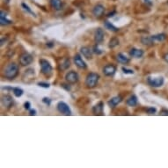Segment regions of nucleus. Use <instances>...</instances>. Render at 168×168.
<instances>
[{
	"instance_id": "dca6fc26",
	"label": "nucleus",
	"mask_w": 168,
	"mask_h": 168,
	"mask_svg": "<svg viewBox=\"0 0 168 168\" xmlns=\"http://www.w3.org/2000/svg\"><path fill=\"white\" fill-rule=\"evenodd\" d=\"M122 100V98L121 96H115L109 100L107 104L110 107H115L119 103H121Z\"/></svg>"
},
{
	"instance_id": "f257e3e1",
	"label": "nucleus",
	"mask_w": 168,
	"mask_h": 168,
	"mask_svg": "<svg viewBox=\"0 0 168 168\" xmlns=\"http://www.w3.org/2000/svg\"><path fill=\"white\" fill-rule=\"evenodd\" d=\"M19 74V66L15 63H11L4 70V76L8 79H13Z\"/></svg>"
},
{
	"instance_id": "4be33fe9",
	"label": "nucleus",
	"mask_w": 168,
	"mask_h": 168,
	"mask_svg": "<svg viewBox=\"0 0 168 168\" xmlns=\"http://www.w3.org/2000/svg\"><path fill=\"white\" fill-rule=\"evenodd\" d=\"M104 26L106 27L107 29H108V30H110V31H112V32H118V31H119V28H118V27H114V26L111 22H109V21H105Z\"/></svg>"
},
{
	"instance_id": "9d476101",
	"label": "nucleus",
	"mask_w": 168,
	"mask_h": 168,
	"mask_svg": "<svg viewBox=\"0 0 168 168\" xmlns=\"http://www.w3.org/2000/svg\"><path fill=\"white\" fill-rule=\"evenodd\" d=\"M74 63H75L76 66L78 67V68H79V69H86V67H87L86 62L82 59V57L80 56L79 54L75 55V56H74Z\"/></svg>"
},
{
	"instance_id": "aec40b11",
	"label": "nucleus",
	"mask_w": 168,
	"mask_h": 168,
	"mask_svg": "<svg viewBox=\"0 0 168 168\" xmlns=\"http://www.w3.org/2000/svg\"><path fill=\"white\" fill-rule=\"evenodd\" d=\"M137 104V97L136 95H132L127 99V105L129 107H135Z\"/></svg>"
},
{
	"instance_id": "423d86ee",
	"label": "nucleus",
	"mask_w": 168,
	"mask_h": 168,
	"mask_svg": "<svg viewBox=\"0 0 168 168\" xmlns=\"http://www.w3.org/2000/svg\"><path fill=\"white\" fill-rule=\"evenodd\" d=\"M33 56L28 53H23L20 56V63L22 66H27L33 63Z\"/></svg>"
},
{
	"instance_id": "2eb2a0df",
	"label": "nucleus",
	"mask_w": 168,
	"mask_h": 168,
	"mask_svg": "<svg viewBox=\"0 0 168 168\" xmlns=\"http://www.w3.org/2000/svg\"><path fill=\"white\" fill-rule=\"evenodd\" d=\"M80 52L81 54L85 56L86 59H92L93 58V52L88 47H82L80 48Z\"/></svg>"
},
{
	"instance_id": "c85d7f7f",
	"label": "nucleus",
	"mask_w": 168,
	"mask_h": 168,
	"mask_svg": "<svg viewBox=\"0 0 168 168\" xmlns=\"http://www.w3.org/2000/svg\"><path fill=\"white\" fill-rule=\"evenodd\" d=\"M42 102L44 104H46L47 106H50L51 105V99H50L49 98H48V97H44L42 99Z\"/></svg>"
},
{
	"instance_id": "f03ea898",
	"label": "nucleus",
	"mask_w": 168,
	"mask_h": 168,
	"mask_svg": "<svg viewBox=\"0 0 168 168\" xmlns=\"http://www.w3.org/2000/svg\"><path fill=\"white\" fill-rule=\"evenodd\" d=\"M99 80V75L98 73L91 72L86 76V86L88 88H94Z\"/></svg>"
},
{
	"instance_id": "4c0bfd02",
	"label": "nucleus",
	"mask_w": 168,
	"mask_h": 168,
	"mask_svg": "<svg viewBox=\"0 0 168 168\" xmlns=\"http://www.w3.org/2000/svg\"><path fill=\"white\" fill-rule=\"evenodd\" d=\"M144 2L147 3V4L150 5H152V0H144Z\"/></svg>"
},
{
	"instance_id": "0eeeda50",
	"label": "nucleus",
	"mask_w": 168,
	"mask_h": 168,
	"mask_svg": "<svg viewBox=\"0 0 168 168\" xmlns=\"http://www.w3.org/2000/svg\"><path fill=\"white\" fill-rule=\"evenodd\" d=\"M65 79L69 84H71L72 85V84H76L78 81L79 77H78V74L76 71H69L65 75Z\"/></svg>"
},
{
	"instance_id": "a211bd4d",
	"label": "nucleus",
	"mask_w": 168,
	"mask_h": 168,
	"mask_svg": "<svg viewBox=\"0 0 168 168\" xmlns=\"http://www.w3.org/2000/svg\"><path fill=\"white\" fill-rule=\"evenodd\" d=\"M50 5H51V6L56 11L62 10V8L63 6V4L62 2V0H50Z\"/></svg>"
},
{
	"instance_id": "58836bf2",
	"label": "nucleus",
	"mask_w": 168,
	"mask_h": 168,
	"mask_svg": "<svg viewBox=\"0 0 168 168\" xmlns=\"http://www.w3.org/2000/svg\"><path fill=\"white\" fill-rule=\"evenodd\" d=\"M47 46L49 47V48H52V47L54 46V44H53L52 42H48V43H47Z\"/></svg>"
},
{
	"instance_id": "f704fd0d",
	"label": "nucleus",
	"mask_w": 168,
	"mask_h": 168,
	"mask_svg": "<svg viewBox=\"0 0 168 168\" xmlns=\"http://www.w3.org/2000/svg\"><path fill=\"white\" fill-rule=\"evenodd\" d=\"M29 114L32 115V116H33V115H35V114H36V110H35V109H31V110L29 111Z\"/></svg>"
},
{
	"instance_id": "cd10ccee",
	"label": "nucleus",
	"mask_w": 168,
	"mask_h": 168,
	"mask_svg": "<svg viewBox=\"0 0 168 168\" xmlns=\"http://www.w3.org/2000/svg\"><path fill=\"white\" fill-rule=\"evenodd\" d=\"M99 44H97L96 46L93 47V52H94L95 54H97V55H101V54L103 53V50H102L101 48H99Z\"/></svg>"
},
{
	"instance_id": "5701e85b",
	"label": "nucleus",
	"mask_w": 168,
	"mask_h": 168,
	"mask_svg": "<svg viewBox=\"0 0 168 168\" xmlns=\"http://www.w3.org/2000/svg\"><path fill=\"white\" fill-rule=\"evenodd\" d=\"M12 92H13L14 96L17 97V98L21 97L23 95V93H24V91L21 88H20V87H15V88H13Z\"/></svg>"
},
{
	"instance_id": "bb28decb",
	"label": "nucleus",
	"mask_w": 168,
	"mask_h": 168,
	"mask_svg": "<svg viewBox=\"0 0 168 168\" xmlns=\"http://www.w3.org/2000/svg\"><path fill=\"white\" fill-rule=\"evenodd\" d=\"M71 65V61L70 59H65L64 62L63 63V64L61 65V69L62 70H66V69H68L69 67Z\"/></svg>"
},
{
	"instance_id": "72a5a7b5",
	"label": "nucleus",
	"mask_w": 168,
	"mask_h": 168,
	"mask_svg": "<svg viewBox=\"0 0 168 168\" xmlns=\"http://www.w3.org/2000/svg\"><path fill=\"white\" fill-rule=\"evenodd\" d=\"M24 107H25V108H26L27 110H29V109H30V107H31V104H30V102H29V101H27V102L25 103Z\"/></svg>"
},
{
	"instance_id": "ddd939ff",
	"label": "nucleus",
	"mask_w": 168,
	"mask_h": 168,
	"mask_svg": "<svg viewBox=\"0 0 168 168\" xmlns=\"http://www.w3.org/2000/svg\"><path fill=\"white\" fill-rule=\"evenodd\" d=\"M129 56L134 58H141L144 56V51L140 48H132L129 51Z\"/></svg>"
},
{
	"instance_id": "20e7f679",
	"label": "nucleus",
	"mask_w": 168,
	"mask_h": 168,
	"mask_svg": "<svg viewBox=\"0 0 168 168\" xmlns=\"http://www.w3.org/2000/svg\"><path fill=\"white\" fill-rule=\"evenodd\" d=\"M147 82L148 84L152 87H160L163 86L164 84V78L162 77L159 78H152V77H149L147 78Z\"/></svg>"
},
{
	"instance_id": "1a4fd4ad",
	"label": "nucleus",
	"mask_w": 168,
	"mask_h": 168,
	"mask_svg": "<svg viewBox=\"0 0 168 168\" xmlns=\"http://www.w3.org/2000/svg\"><path fill=\"white\" fill-rule=\"evenodd\" d=\"M116 71V67L113 64H107L103 68V73L104 75L107 77H112L114 75Z\"/></svg>"
},
{
	"instance_id": "c756f323",
	"label": "nucleus",
	"mask_w": 168,
	"mask_h": 168,
	"mask_svg": "<svg viewBox=\"0 0 168 168\" xmlns=\"http://www.w3.org/2000/svg\"><path fill=\"white\" fill-rule=\"evenodd\" d=\"M122 70L124 74H134V71L133 70L128 69V68H126V67H122Z\"/></svg>"
},
{
	"instance_id": "b1692460",
	"label": "nucleus",
	"mask_w": 168,
	"mask_h": 168,
	"mask_svg": "<svg viewBox=\"0 0 168 168\" xmlns=\"http://www.w3.org/2000/svg\"><path fill=\"white\" fill-rule=\"evenodd\" d=\"M118 45H119V40L114 37V38H112L110 40L109 44H108V47L110 48H115L116 46H118Z\"/></svg>"
},
{
	"instance_id": "7ed1b4c3",
	"label": "nucleus",
	"mask_w": 168,
	"mask_h": 168,
	"mask_svg": "<svg viewBox=\"0 0 168 168\" xmlns=\"http://www.w3.org/2000/svg\"><path fill=\"white\" fill-rule=\"evenodd\" d=\"M40 63V66H41V73L45 76H49L52 74L53 71V68L52 65L49 63V62H48L45 59H41L39 61Z\"/></svg>"
},
{
	"instance_id": "e433bc0d",
	"label": "nucleus",
	"mask_w": 168,
	"mask_h": 168,
	"mask_svg": "<svg viewBox=\"0 0 168 168\" xmlns=\"http://www.w3.org/2000/svg\"><path fill=\"white\" fill-rule=\"evenodd\" d=\"M116 13V12L114 11V12H109L108 14H107V17H108V18H110V17H113V16H114V14H115Z\"/></svg>"
},
{
	"instance_id": "412c9836",
	"label": "nucleus",
	"mask_w": 168,
	"mask_h": 168,
	"mask_svg": "<svg viewBox=\"0 0 168 168\" xmlns=\"http://www.w3.org/2000/svg\"><path fill=\"white\" fill-rule=\"evenodd\" d=\"M165 33H158V35H152V39L154 42L156 41H163L165 39Z\"/></svg>"
},
{
	"instance_id": "6ab92c4d",
	"label": "nucleus",
	"mask_w": 168,
	"mask_h": 168,
	"mask_svg": "<svg viewBox=\"0 0 168 168\" xmlns=\"http://www.w3.org/2000/svg\"><path fill=\"white\" fill-rule=\"evenodd\" d=\"M116 60L118 61V63H122V64H127L129 63V57H127L124 54L122 53H119L118 55L116 56Z\"/></svg>"
},
{
	"instance_id": "f3484780",
	"label": "nucleus",
	"mask_w": 168,
	"mask_h": 168,
	"mask_svg": "<svg viewBox=\"0 0 168 168\" xmlns=\"http://www.w3.org/2000/svg\"><path fill=\"white\" fill-rule=\"evenodd\" d=\"M12 23V20L6 18V13H5V12L2 11L0 12V24H1V26H7L11 25Z\"/></svg>"
},
{
	"instance_id": "39448f33",
	"label": "nucleus",
	"mask_w": 168,
	"mask_h": 168,
	"mask_svg": "<svg viewBox=\"0 0 168 168\" xmlns=\"http://www.w3.org/2000/svg\"><path fill=\"white\" fill-rule=\"evenodd\" d=\"M56 107H57V110H58L60 113L63 114L64 115H71V108L69 107V106L67 105L65 102L60 101V102H58V104H57Z\"/></svg>"
},
{
	"instance_id": "473e14b6",
	"label": "nucleus",
	"mask_w": 168,
	"mask_h": 168,
	"mask_svg": "<svg viewBox=\"0 0 168 168\" xmlns=\"http://www.w3.org/2000/svg\"><path fill=\"white\" fill-rule=\"evenodd\" d=\"M160 115H165V116H167V115H168V110H166V109H162V110L160 111Z\"/></svg>"
},
{
	"instance_id": "f8f14e48",
	"label": "nucleus",
	"mask_w": 168,
	"mask_h": 168,
	"mask_svg": "<svg viewBox=\"0 0 168 168\" xmlns=\"http://www.w3.org/2000/svg\"><path fill=\"white\" fill-rule=\"evenodd\" d=\"M103 109H104V104L103 102L100 101L93 107V113L94 115H103Z\"/></svg>"
},
{
	"instance_id": "c9c22d12",
	"label": "nucleus",
	"mask_w": 168,
	"mask_h": 168,
	"mask_svg": "<svg viewBox=\"0 0 168 168\" xmlns=\"http://www.w3.org/2000/svg\"><path fill=\"white\" fill-rule=\"evenodd\" d=\"M163 58H164V60H165L166 63H168V53H167V54H165V55H164Z\"/></svg>"
},
{
	"instance_id": "4468645a",
	"label": "nucleus",
	"mask_w": 168,
	"mask_h": 168,
	"mask_svg": "<svg viewBox=\"0 0 168 168\" xmlns=\"http://www.w3.org/2000/svg\"><path fill=\"white\" fill-rule=\"evenodd\" d=\"M2 105L4 107H10L12 103H13V99H12V97L10 96V95H5L2 97Z\"/></svg>"
},
{
	"instance_id": "a878e982",
	"label": "nucleus",
	"mask_w": 168,
	"mask_h": 168,
	"mask_svg": "<svg viewBox=\"0 0 168 168\" xmlns=\"http://www.w3.org/2000/svg\"><path fill=\"white\" fill-rule=\"evenodd\" d=\"M21 6H22V8H23V9H24V10H25L27 13H30V14H31L32 16H33V17H35V16H36V15H35V13L31 10V8H30V7H29L27 4L22 3V4H21Z\"/></svg>"
},
{
	"instance_id": "393cba45",
	"label": "nucleus",
	"mask_w": 168,
	"mask_h": 168,
	"mask_svg": "<svg viewBox=\"0 0 168 168\" xmlns=\"http://www.w3.org/2000/svg\"><path fill=\"white\" fill-rule=\"evenodd\" d=\"M141 41L144 45H150V44H153L154 43V41L152 39V36H150V37H143L141 39Z\"/></svg>"
},
{
	"instance_id": "6e6552de",
	"label": "nucleus",
	"mask_w": 168,
	"mask_h": 168,
	"mask_svg": "<svg viewBox=\"0 0 168 168\" xmlns=\"http://www.w3.org/2000/svg\"><path fill=\"white\" fill-rule=\"evenodd\" d=\"M104 31L103 29H101L100 27L97 28L95 33H94V41L96 42V44H100L103 40H104Z\"/></svg>"
},
{
	"instance_id": "9b49d317",
	"label": "nucleus",
	"mask_w": 168,
	"mask_h": 168,
	"mask_svg": "<svg viewBox=\"0 0 168 168\" xmlns=\"http://www.w3.org/2000/svg\"><path fill=\"white\" fill-rule=\"evenodd\" d=\"M104 12H105V7L100 4L95 5L94 8L93 9V14L95 17H97V18H100L104 14Z\"/></svg>"
},
{
	"instance_id": "2f4dec72",
	"label": "nucleus",
	"mask_w": 168,
	"mask_h": 168,
	"mask_svg": "<svg viewBox=\"0 0 168 168\" xmlns=\"http://www.w3.org/2000/svg\"><path fill=\"white\" fill-rule=\"evenodd\" d=\"M146 112H147L148 114H154L157 112V109L155 107H148Z\"/></svg>"
},
{
	"instance_id": "7c9ffc66",
	"label": "nucleus",
	"mask_w": 168,
	"mask_h": 168,
	"mask_svg": "<svg viewBox=\"0 0 168 168\" xmlns=\"http://www.w3.org/2000/svg\"><path fill=\"white\" fill-rule=\"evenodd\" d=\"M37 85L41 87H43V88H48L50 86V85L48 83H46V82H39Z\"/></svg>"
}]
</instances>
